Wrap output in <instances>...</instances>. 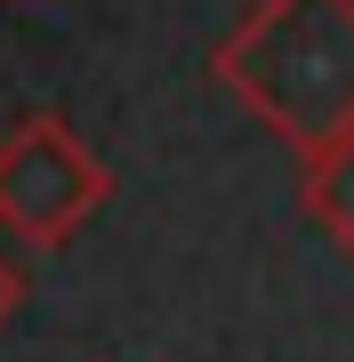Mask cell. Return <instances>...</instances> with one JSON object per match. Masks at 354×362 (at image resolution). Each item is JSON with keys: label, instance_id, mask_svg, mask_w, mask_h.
<instances>
[{"label": "cell", "instance_id": "6da1fadb", "mask_svg": "<svg viewBox=\"0 0 354 362\" xmlns=\"http://www.w3.org/2000/svg\"><path fill=\"white\" fill-rule=\"evenodd\" d=\"M210 81L290 153L354 129V0H249Z\"/></svg>", "mask_w": 354, "mask_h": 362}, {"label": "cell", "instance_id": "3957f363", "mask_svg": "<svg viewBox=\"0 0 354 362\" xmlns=\"http://www.w3.org/2000/svg\"><path fill=\"white\" fill-rule=\"evenodd\" d=\"M306 169H298V202H306V218H314L330 242L354 258V129L346 137H330V145H314V153H298Z\"/></svg>", "mask_w": 354, "mask_h": 362}, {"label": "cell", "instance_id": "277c9868", "mask_svg": "<svg viewBox=\"0 0 354 362\" xmlns=\"http://www.w3.org/2000/svg\"><path fill=\"white\" fill-rule=\"evenodd\" d=\"M16 306H25V274H16V258L0 250V330L16 322Z\"/></svg>", "mask_w": 354, "mask_h": 362}, {"label": "cell", "instance_id": "7a4b0ae2", "mask_svg": "<svg viewBox=\"0 0 354 362\" xmlns=\"http://www.w3.org/2000/svg\"><path fill=\"white\" fill-rule=\"evenodd\" d=\"M113 169L81 145L65 113H25L0 137V233L25 250H65L81 226L105 209Z\"/></svg>", "mask_w": 354, "mask_h": 362}]
</instances>
